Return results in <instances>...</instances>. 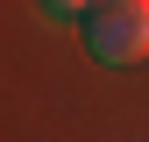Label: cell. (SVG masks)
Instances as JSON below:
<instances>
[{
	"label": "cell",
	"mask_w": 149,
	"mask_h": 142,
	"mask_svg": "<svg viewBox=\"0 0 149 142\" xmlns=\"http://www.w3.org/2000/svg\"><path fill=\"white\" fill-rule=\"evenodd\" d=\"M85 50L100 64H135V57H149V0H92Z\"/></svg>",
	"instance_id": "cell-1"
},
{
	"label": "cell",
	"mask_w": 149,
	"mask_h": 142,
	"mask_svg": "<svg viewBox=\"0 0 149 142\" xmlns=\"http://www.w3.org/2000/svg\"><path fill=\"white\" fill-rule=\"evenodd\" d=\"M43 14H92V0H36Z\"/></svg>",
	"instance_id": "cell-2"
}]
</instances>
